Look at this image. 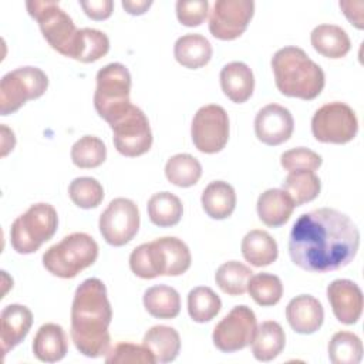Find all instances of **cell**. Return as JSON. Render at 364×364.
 <instances>
[{
  "label": "cell",
  "instance_id": "6da1fadb",
  "mask_svg": "<svg viewBox=\"0 0 364 364\" xmlns=\"http://www.w3.org/2000/svg\"><path fill=\"white\" fill-rule=\"evenodd\" d=\"M358 247V228L346 213L333 208L300 215L289 235L291 262L313 273H327L350 264Z\"/></svg>",
  "mask_w": 364,
  "mask_h": 364
},
{
  "label": "cell",
  "instance_id": "7a4b0ae2",
  "mask_svg": "<svg viewBox=\"0 0 364 364\" xmlns=\"http://www.w3.org/2000/svg\"><path fill=\"white\" fill-rule=\"evenodd\" d=\"M112 309L107 287L97 277L85 279L75 290L71 304V340L85 357L107 355L111 347Z\"/></svg>",
  "mask_w": 364,
  "mask_h": 364
},
{
  "label": "cell",
  "instance_id": "3957f363",
  "mask_svg": "<svg viewBox=\"0 0 364 364\" xmlns=\"http://www.w3.org/2000/svg\"><path fill=\"white\" fill-rule=\"evenodd\" d=\"M270 64L276 87L283 95L309 101L321 94L326 84L324 71L300 47L287 46L277 50Z\"/></svg>",
  "mask_w": 364,
  "mask_h": 364
},
{
  "label": "cell",
  "instance_id": "277c9868",
  "mask_svg": "<svg viewBox=\"0 0 364 364\" xmlns=\"http://www.w3.org/2000/svg\"><path fill=\"white\" fill-rule=\"evenodd\" d=\"M191 262L189 247L175 236H164L149 243H142L129 255V267L141 279L181 276L191 267Z\"/></svg>",
  "mask_w": 364,
  "mask_h": 364
},
{
  "label": "cell",
  "instance_id": "5b68a950",
  "mask_svg": "<svg viewBox=\"0 0 364 364\" xmlns=\"http://www.w3.org/2000/svg\"><path fill=\"white\" fill-rule=\"evenodd\" d=\"M98 245L90 235L74 232L48 247L43 255V266L60 279H73L95 263Z\"/></svg>",
  "mask_w": 364,
  "mask_h": 364
},
{
  "label": "cell",
  "instance_id": "8992f818",
  "mask_svg": "<svg viewBox=\"0 0 364 364\" xmlns=\"http://www.w3.org/2000/svg\"><path fill=\"white\" fill-rule=\"evenodd\" d=\"M58 228V215L53 205L38 202L17 216L10 228L11 247L20 255L37 252Z\"/></svg>",
  "mask_w": 364,
  "mask_h": 364
},
{
  "label": "cell",
  "instance_id": "52a82bcc",
  "mask_svg": "<svg viewBox=\"0 0 364 364\" xmlns=\"http://www.w3.org/2000/svg\"><path fill=\"white\" fill-rule=\"evenodd\" d=\"M28 14L38 23L43 37L57 53L70 57L78 36L73 18L53 0H28L26 1Z\"/></svg>",
  "mask_w": 364,
  "mask_h": 364
},
{
  "label": "cell",
  "instance_id": "ba28073f",
  "mask_svg": "<svg viewBox=\"0 0 364 364\" xmlns=\"http://www.w3.org/2000/svg\"><path fill=\"white\" fill-rule=\"evenodd\" d=\"M94 107L108 124L132 102L129 100L131 74L121 63H109L97 73Z\"/></svg>",
  "mask_w": 364,
  "mask_h": 364
},
{
  "label": "cell",
  "instance_id": "9c48e42d",
  "mask_svg": "<svg viewBox=\"0 0 364 364\" xmlns=\"http://www.w3.org/2000/svg\"><path fill=\"white\" fill-rule=\"evenodd\" d=\"M47 88L48 77L41 68L26 65L9 71L0 81V114L16 112L27 101L40 98Z\"/></svg>",
  "mask_w": 364,
  "mask_h": 364
},
{
  "label": "cell",
  "instance_id": "30bf717a",
  "mask_svg": "<svg viewBox=\"0 0 364 364\" xmlns=\"http://www.w3.org/2000/svg\"><path fill=\"white\" fill-rule=\"evenodd\" d=\"M115 149L129 158L146 154L152 146V131L144 111L131 104L109 124Z\"/></svg>",
  "mask_w": 364,
  "mask_h": 364
},
{
  "label": "cell",
  "instance_id": "8fae6325",
  "mask_svg": "<svg viewBox=\"0 0 364 364\" xmlns=\"http://www.w3.org/2000/svg\"><path fill=\"white\" fill-rule=\"evenodd\" d=\"M311 132L318 142L347 144L358 132V119L350 105L340 101L327 102L314 112Z\"/></svg>",
  "mask_w": 364,
  "mask_h": 364
},
{
  "label": "cell",
  "instance_id": "7c38bea8",
  "mask_svg": "<svg viewBox=\"0 0 364 364\" xmlns=\"http://www.w3.org/2000/svg\"><path fill=\"white\" fill-rule=\"evenodd\" d=\"M195 148L203 154L220 152L229 141V117L223 107L209 104L200 107L191 124Z\"/></svg>",
  "mask_w": 364,
  "mask_h": 364
},
{
  "label": "cell",
  "instance_id": "4fadbf2b",
  "mask_svg": "<svg viewBox=\"0 0 364 364\" xmlns=\"http://www.w3.org/2000/svg\"><path fill=\"white\" fill-rule=\"evenodd\" d=\"M98 228L102 239L115 247L129 243L139 230V210L134 200L115 198L100 215Z\"/></svg>",
  "mask_w": 364,
  "mask_h": 364
},
{
  "label": "cell",
  "instance_id": "5bb4252c",
  "mask_svg": "<svg viewBox=\"0 0 364 364\" xmlns=\"http://www.w3.org/2000/svg\"><path fill=\"white\" fill-rule=\"evenodd\" d=\"M257 327L255 311L246 304L235 306L213 328V346L222 353H235L247 347Z\"/></svg>",
  "mask_w": 364,
  "mask_h": 364
},
{
  "label": "cell",
  "instance_id": "9a60e30c",
  "mask_svg": "<svg viewBox=\"0 0 364 364\" xmlns=\"http://www.w3.org/2000/svg\"><path fill=\"white\" fill-rule=\"evenodd\" d=\"M255 13L252 0H216L209 14V31L219 40L240 37Z\"/></svg>",
  "mask_w": 364,
  "mask_h": 364
},
{
  "label": "cell",
  "instance_id": "2e32d148",
  "mask_svg": "<svg viewBox=\"0 0 364 364\" xmlns=\"http://www.w3.org/2000/svg\"><path fill=\"white\" fill-rule=\"evenodd\" d=\"M294 119L291 112L279 104H267L255 117V134L266 145L277 146L291 136Z\"/></svg>",
  "mask_w": 364,
  "mask_h": 364
},
{
  "label": "cell",
  "instance_id": "e0dca14e",
  "mask_svg": "<svg viewBox=\"0 0 364 364\" xmlns=\"http://www.w3.org/2000/svg\"><path fill=\"white\" fill-rule=\"evenodd\" d=\"M327 299L333 314L343 324H355L363 313V291L348 279H336L327 286Z\"/></svg>",
  "mask_w": 364,
  "mask_h": 364
},
{
  "label": "cell",
  "instance_id": "ac0fdd59",
  "mask_svg": "<svg viewBox=\"0 0 364 364\" xmlns=\"http://www.w3.org/2000/svg\"><path fill=\"white\" fill-rule=\"evenodd\" d=\"M33 326V313L23 304H7L0 313V347L3 355L18 346Z\"/></svg>",
  "mask_w": 364,
  "mask_h": 364
},
{
  "label": "cell",
  "instance_id": "d6986e66",
  "mask_svg": "<svg viewBox=\"0 0 364 364\" xmlns=\"http://www.w3.org/2000/svg\"><path fill=\"white\" fill-rule=\"evenodd\" d=\"M286 318L296 333L313 334L324 321V309L314 296L300 294L287 303Z\"/></svg>",
  "mask_w": 364,
  "mask_h": 364
},
{
  "label": "cell",
  "instance_id": "ffe728a7",
  "mask_svg": "<svg viewBox=\"0 0 364 364\" xmlns=\"http://www.w3.org/2000/svg\"><path fill=\"white\" fill-rule=\"evenodd\" d=\"M220 88L236 104L246 102L255 90V77L250 67L242 61H232L220 70Z\"/></svg>",
  "mask_w": 364,
  "mask_h": 364
},
{
  "label": "cell",
  "instance_id": "44dd1931",
  "mask_svg": "<svg viewBox=\"0 0 364 364\" xmlns=\"http://www.w3.org/2000/svg\"><path fill=\"white\" fill-rule=\"evenodd\" d=\"M294 202L283 189L270 188L259 195L256 209L259 219L269 228H279L284 225L293 210Z\"/></svg>",
  "mask_w": 364,
  "mask_h": 364
},
{
  "label": "cell",
  "instance_id": "7402d4cb",
  "mask_svg": "<svg viewBox=\"0 0 364 364\" xmlns=\"http://www.w3.org/2000/svg\"><path fill=\"white\" fill-rule=\"evenodd\" d=\"M33 354L43 363H57L63 360L68 350L64 328L55 323L43 324L33 340Z\"/></svg>",
  "mask_w": 364,
  "mask_h": 364
},
{
  "label": "cell",
  "instance_id": "603a6c76",
  "mask_svg": "<svg viewBox=\"0 0 364 364\" xmlns=\"http://www.w3.org/2000/svg\"><path fill=\"white\" fill-rule=\"evenodd\" d=\"M313 48L327 58H341L350 48L351 41L344 28L336 24H318L310 34Z\"/></svg>",
  "mask_w": 364,
  "mask_h": 364
},
{
  "label": "cell",
  "instance_id": "cb8c5ba5",
  "mask_svg": "<svg viewBox=\"0 0 364 364\" xmlns=\"http://www.w3.org/2000/svg\"><path fill=\"white\" fill-rule=\"evenodd\" d=\"M252 353L257 361L274 360L286 346V334L283 327L273 320L263 321L256 327L252 340Z\"/></svg>",
  "mask_w": 364,
  "mask_h": 364
},
{
  "label": "cell",
  "instance_id": "d4e9b609",
  "mask_svg": "<svg viewBox=\"0 0 364 364\" xmlns=\"http://www.w3.org/2000/svg\"><path fill=\"white\" fill-rule=\"evenodd\" d=\"M200 203L209 218L222 220L233 213L236 208V192L230 183L213 181L203 189Z\"/></svg>",
  "mask_w": 364,
  "mask_h": 364
},
{
  "label": "cell",
  "instance_id": "484cf974",
  "mask_svg": "<svg viewBox=\"0 0 364 364\" xmlns=\"http://www.w3.org/2000/svg\"><path fill=\"white\" fill-rule=\"evenodd\" d=\"M246 262L255 267H264L276 262L279 249L276 240L262 229H253L245 235L240 245Z\"/></svg>",
  "mask_w": 364,
  "mask_h": 364
},
{
  "label": "cell",
  "instance_id": "4316f807",
  "mask_svg": "<svg viewBox=\"0 0 364 364\" xmlns=\"http://www.w3.org/2000/svg\"><path fill=\"white\" fill-rule=\"evenodd\" d=\"M173 55L182 67L198 70L210 61L212 46L202 34H185L175 41Z\"/></svg>",
  "mask_w": 364,
  "mask_h": 364
},
{
  "label": "cell",
  "instance_id": "83f0119b",
  "mask_svg": "<svg viewBox=\"0 0 364 364\" xmlns=\"http://www.w3.org/2000/svg\"><path fill=\"white\" fill-rule=\"evenodd\" d=\"M142 344L152 353L156 363H171L179 354L181 337L173 327L158 324L146 330Z\"/></svg>",
  "mask_w": 364,
  "mask_h": 364
},
{
  "label": "cell",
  "instance_id": "f1b7e54d",
  "mask_svg": "<svg viewBox=\"0 0 364 364\" xmlns=\"http://www.w3.org/2000/svg\"><path fill=\"white\" fill-rule=\"evenodd\" d=\"M142 301L145 310L155 318H175L181 311L179 293L166 284H156L146 289Z\"/></svg>",
  "mask_w": 364,
  "mask_h": 364
},
{
  "label": "cell",
  "instance_id": "f546056e",
  "mask_svg": "<svg viewBox=\"0 0 364 364\" xmlns=\"http://www.w3.org/2000/svg\"><path fill=\"white\" fill-rule=\"evenodd\" d=\"M149 220L159 226V228H171L179 223L182 213H183V205L181 199L168 192H156L154 193L146 205Z\"/></svg>",
  "mask_w": 364,
  "mask_h": 364
},
{
  "label": "cell",
  "instance_id": "4dcf8cb0",
  "mask_svg": "<svg viewBox=\"0 0 364 364\" xmlns=\"http://www.w3.org/2000/svg\"><path fill=\"white\" fill-rule=\"evenodd\" d=\"M282 188L293 199L294 206H301L318 196L321 182L314 171L299 169L289 172V175L282 182Z\"/></svg>",
  "mask_w": 364,
  "mask_h": 364
},
{
  "label": "cell",
  "instance_id": "1f68e13d",
  "mask_svg": "<svg viewBox=\"0 0 364 364\" xmlns=\"http://www.w3.org/2000/svg\"><path fill=\"white\" fill-rule=\"evenodd\" d=\"M109 51L108 36L97 28H81L74 44L71 58L81 63H94Z\"/></svg>",
  "mask_w": 364,
  "mask_h": 364
},
{
  "label": "cell",
  "instance_id": "d6a6232c",
  "mask_svg": "<svg viewBox=\"0 0 364 364\" xmlns=\"http://www.w3.org/2000/svg\"><path fill=\"white\" fill-rule=\"evenodd\" d=\"M165 176L175 186L189 188L200 179L202 165L191 154H176L166 161Z\"/></svg>",
  "mask_w": 364,
  "mask_h": 364
},
{
  "label": "cell",
  "instance_id": "836d02e7",
  "mask_svg": "<svg viewBox=\"0 0 364 364\" xmlns=\"http://www.w3.org/2000/svg\"><path fill=\"white\" fill-rule=\"evenodd\" d=\"M253 272L249 266L237 260H229L220 264L215 273V282L219 289L229 296H242L247 291V282Z\"/></svg>",
  "mask_w": 364,
  "mask_h": 364
},
{
  "label": "cell",
  "instance_id": "e575fe53",
  "mask_svg": "<svg viewBox=\"0 0 364 364\" xmlns=\"http://www.w3.org/2000/svg\"><path fill=\"white\" fill-rule=\"evenodd\" d=\"M222 309L220 297L208 286H198L188 293V313L196 323H208Z\"/></svg>",
  "mask_w": 364,
  "mask_h": 364
},
{
  "label": "cell",
  "instance_id": "d590c367",
  "mask_svg": "<svg viewBox=\"0 0 364 364\" xmlns=\"http://www.w3.org/2000/svg\"><path fill=\"white\" fill-rule=\"evenodd\" d=\"M327 350L333 364H358L363 358V343L351 331H337L330 338Z\"/></svg>",
  "mask_w": 364,
  "mask_h": 364
},
{
  "label": "cell",
  "instance_id": "8d00e7d4",
  "mask_svg": "<svg viewBox=\"0 0 364 364\" xmlns=\"http://www.w3.org/2000/svg\"><path fill=\"white\" fill-rule=\"evenodd\" d=\"M107 159V146L98 136L84 135L71 146V161L77 168L91 169Z\"/></svg>",
  "mask_w": 364,
  "mask_h": 364
},
{
  "label": "cell",
  "instance_id": "74e56055",
  "mask_svg": "<svg viewBox=\"0 0 364 364\" xmlns=\"http://www.w3.org/2000/svg\"><path fill=\"white\" fill-rule=\"evenodd\" d=\"M247 293L256 304L270 307L280 301L283 296V284L279 276L272 273L252 274L247 282Z\"/></svg>",
  "mask_w": 364,
  "mask_h": 364
},
{
  "label": "cell",
  "instance_id": "f35d334b",
  "mask_svg": "<svg viewBox=\"0 0 364 364\" xmlns=\"http://www.w3.org/2000/svg\"><path fill=\"white\" fill-rule=\"evenodd\" d=\"M68 196L81 209L97 208L104 199L102 185L91 176H80L70 182Z\"/></svg>",
  "mask_w": 364,
  "mask_h": 364
},
{
  "label": "cell",
  "instance_id": "ab89813d",
  "mask_svg": "<svg viewBox=\"0 0 364 364\" xmlns=\"http://www.w3.org/2000/svg\"><path fill=\"white\" fill-rule=\"evenodd\" d=\"M107 364H154L156 363L152 353L144 344H134L128 341H122L115 344L105 355Z\"/></svg>",
  "mask_w": 364,
  "mask_h": 364
},
{
  "label": "cell",
  "instance_id": "60d3db41",
  "mask_svg": "<svg viewBox=\"0 0 364 364\" xmlns=\"http://www.w3.org/2000/svg\"><path fill=\"white\" fill-rule=\"evenodd\" d=\"M323 159L321 156L304 146H297L291 148L289 151H284L280 155V165L291 172V171H299V169H307V171H316L321 166Z\"/></svg>",
  "mask_w": 364,
  "mask_h": 364
},
{
  "label": "cell",
  "instance_id": "b9f144b4",
  "mask_svg": "<svg viewBox=\"0 0 364 364\" xmlns=\"http://www.w3.org/2000/svg\"><path fill=\"white\" fill-rule=\"evenodd\" d=\"M209 13L208 0H178L176 17L186 27L200 26Z\"/></svg>",
  "mask_w": 364,
  "mask_h": 364
},
{
  "label": "cell",
  "instance_id": "7bdbcfd3",
  "mask_svg": "<svg viewBox=\"0 0 364 364\" xmlns=\"http://www.w3.org/2000/svg\"><path fill=\"white\" fill-rule=\"evenodd\" d=\"M80 6L92 20H107L114 10L112 0H81Z\"/></svg>",
  "mask_w": 364,
  "mask_h": 364
},
{
  "label": "cell",
  "instance_id": "ee69618b",
  "mask_svg": "<svg viewBox=\"0 0 364 364\" xmlns=\"http://www.w3.org/2000/svg\"><path fill=\"white\" fill-rule=\"evenodd\" d=\"M338 6L351 24H354L358 30H361L364 27V21H363L364 3L361 0L360 1H340Z\"/></svg>",
  "mask_w": 364,
  "mask_h": 364
},
{
  "label": "cell",
  "instance_id": "f6af8a7d",
  "mask_svg": "<svg viewBox=\"0 0 364 364\" xmlns=\"http://www.w3.org/2000/svg\"><path fill=\"white\" fill-rule=\"evenodd\" d=\"M121 4L128 14L141 16L152 6V0H122Z\"/></svg>",
  "mask_w": 364,
  "mask_h": 364
},
{
  "label": "cell",
  "instance_id": "bcb514c9",
  "mask_svg": "<svg viewBox=\"0 0 364 364\" xmlns=\"http://www.w3.org/2000/svg\"><path fill=\"white\" fill-rule=\"evenodd\" d=\"M14 145H16L14 132L3 124L1 125V156H6L10 151H13Z\"/></svg>",
  "mask_w": 364,
  "mask_h": 364
}]
</instances>
